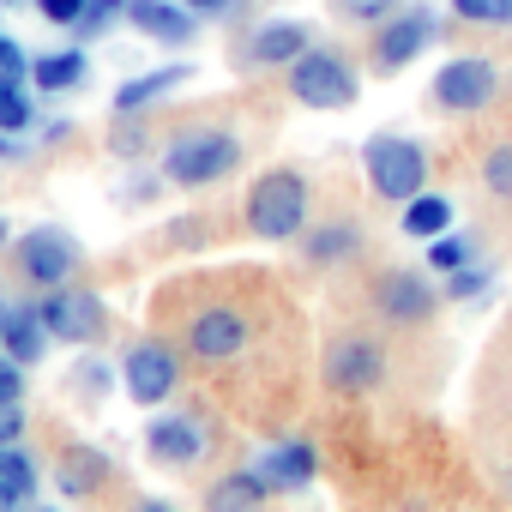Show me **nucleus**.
<instances>
[{
	"instance_id": "1",
	"label": "nucleus",
	"mask_w": 512,
	"mask_h": 512,
	"mask_svg": "<svg viewBox=\"0 0 512 512\" xmlns=\"http://www.w3.org/2000/svg\"><path fill=\"white\" fill-rule=\"evenodd\" d=\"M235 163H241V139L229 127H187L163 145V181L175 187H211L235 175Z\"/></svg>"
},
{
	"instance_id": "2",
	"label": "nucleus",
	"mask_w": 512,
	"mask_h": 512,
	"mask_svg": "<svg viewBox=\"0 0 512 512\" xmlns=\"http://www.w3.org/2000/svg\"><path fill=\"white\" fill-rule=\"evenodd\" d=\"M362 175H368V193L386 199V205H404L428 187V151L410 139V133H374L362 145Z\"/></svg>"
},
{
	"instance_id": "3",
	"label": "nucleus",
	"mask_w": 512,
	"mask_h": 512,
	"mask_svg": "<svg viewBox=\"0 0 512 512\" xmlns=\"http://www.w3.org/2000/svg\"><path fill=\"white\" fill-rule=\"evenodd\" d=\"M290 97L302 103V109H350L356 103V91H362V79H356V67H350V55L344 49H332V43H314V49H302L290 67Z\"/></svg>"
},
{
	"instance_id": "4",
	"label": "nucleus",
	"mask_w": 512,
	"mask_h": 512,
	"mask_svg": "<svg viewBox=\"0 0 512 512\" xmlns=\"http://www.w3.org/2000/svg\"><path fill=\"white\" fill-rule=\"evenodd\" d=\"M308 223V175L296 169H266L247 193V229L266 241H296Z\"/></svg>"
},
{
	"instance_id": "5",
	"label": "nucleus",
	"mask_w": 512,
	"mask_h": 512,
	"mask_svg": "<svg viewBox=\"0 0 512 512\" xmlns=\"http://www.w3.org/2000/svg\"><path fill=\"white\" fill-rule=\"evenodd\" d=\"M79 260H85L79 241H73L67 229H55V223H37V229H25V235L13 241V266H19V278L37 284V290H61V284H73Z\"/></svg>"
},
{
	"instance_id": "6",
	"label": "nucleus",
	"mask_w": 512,
	"mask_h": 512,
	"mask_svg": "<svg viewBox=\"0 0 512 512\" xmlns=\"http://www.w3.org/2000/svg\"><path fill=\"white\" fill-rule=\"evenodd\" d=\"M434 37H440L434 7H398L392 19H380V25L368 31V67H374V73H404Z\"/></svg>"
},
{
	"instance_id": "7",
	"label": "nucleus",
	"mask_w": 512,
	"mask_h": 512,
	"mask_svg": "<svg viewBox=\"0 0 512 512\" xmlns=\"http://www.w3.org/2000/svg\"><path fill=\"white\" fill-rule=\"evenodd\" d=\"M428 97H434L440 115H482V109L500 97V67H494L488 55H452V61L434 73Z\"/></svg>"
},
{
	"instance_id": "8",
	"label": "nucleus",
	"mask_w": 512,
	"mask_h": 512,
	"mask_svg": "<svg viewBox=\"0 0 512 512\" xmlns=\"http://www.w3.org/2000/svg\"><path fill=\"white\" fill-rule=\"evenodd\" d=\"M121 386L133 404H163L175 386H181V356L169 338H139L127 356H121Z\"/></svg>"
},
{
	"instance_id": "9",
	"label": "nucleus",
	"mask_w": 512,
	"mask_h": 512,
	"mask_svg": "<svg viewBox=\"0 0 512 512\" xmlns=\"http://www.w3.org/2000/svg\"><path fill=\"white\" fill-rule=\"evenodd\" d=\"M302 49H314V25H302V19H266V25L241 31L235 67L241 73H272V67H290Z\"/></svg>"
},
{
	"instance_id": "10",
	"label": "nucleus",
	"mask_w": 512,
	"mask_h": 512,
	"mask_svg": "<svg viewBox=\"0 0 512 512\" xmlns=\"http://www.w3.org/2000/svg\"><path fill=\"white\" fill-rule=\"evenodd\" d=\"M320 380H326L332 392H344V398H356V392H374V386L386 380V350H380L374 338H362V332H344V338L326 350V362H320Z\"/></svg>"
},
{
	"instance_id": "11",
	"label": "nucleus",
	"mask_w": 512,
	"mask_h": 512,
	"mask_svg": "<svg viewBox=\"0 0 512 512\" xmlns=\"http://www.w3.org/2000/svg\"><path fill=\"white\" fill-rule=\"evenodd\" d=\"M374 308H380V320H392V326H428V320L440 314V290L428 284V272L398 266V272H386V278H380Z\"/></svg>"
},
{
	"instance_id": "12",
	"label": "nucleus",
	"mask_w": 512,
	"mask_h": 512,
	"mask_svg": "<svg viewBox=\"0 0 512 512\" xmlns=\"http://www.w3.org/2000/svg\"><path fill=\"white\" fill-rule=\"evenodd\" d=\"M37 308H43V320H49V332H55L61 344H97V338L109 332V308H103L91 290H73V284L49 290Z\"/></svg>"
},
{
	"instance_id": "13",
	"label": "nucleus",
	"mask_w": 512,
	"mask_h": 512,
	"mask_svg": "<svg viewBox=\"0 0 512 512\" xmlns=\"http://www.w3.org/2000/svg\"><path fill=\"white\" fill-rule=\"evenodd\" d=\"M241 344H247V320H241V308H199V314L187 320V350H193L205 368L229 362Z\"/></svg>"
},
{
	"instance_id": "14",
	"label": "nucleus",
	"mask_w": 512,
	"mask_h": 512,
	"mask_svg": "<svg viewBox=\"0 0 512 512\" xmlns=\"http://www.w3.org/2000/svg\"><path fill=\"white\" fill-rule=\"evenodd\" d=\"M145 452L157 470H187L205 458V428L193 416H151L145 422Z\"/></svg>"
},
{
	"instance_id": "15",
	"label": "nucleus",
	"mask_w": 512,
	"mask_h": 512,
	"mask_svg": "<svg viewBox=\"0 0 512 512\" xmlns=\"http://www.w3.org/2000/svg\"><path fill=\"white\" fill-rule=\"evenodd\" d=\"M253 470V482H260L266 494H284V488H308L314 482V470H320V452L308 446V440H284V446H272V452H260L247 464Z\"/></svg>"
},
{
	"instance_id": "16",
	"label": "nucleus",
	"mask_w": 512,
	"mask_h": 512,
	"mask_svg": "<svg viewBox=\"0 0 512 512\" xmlns=\"http://www.w3.org/2000/svg\"><path fill=\"white\" fill-rule=\"evenodd\" d=\"M127 25L151 43H193L199 37V13L181 7V0H127Z\"/></svg>"
},
{
	"instance_id": "17",
	"label": "nucleus",
	"mask_w": 512,
	"mask_h": 512,
	"mask_svg": "<svg viewBox=\"0 0 512 512\" xmlns=\"http://www.w3.org/2000/svg\"><path fill=\"white\" fill-rule=\"evenodd\" d=\"M49 344H55V332H49L43 308H13L7 326H0V356H13L19 368H37L49 356Z\"/></svg>"
},
{
	"instance_id": "18",
	"label": "nucleus",
	"mask_w": 512,
	"mask_h": 512,
	"mask_svg": "<svg viewBox=\"0 0 512 512\" xmlns=\"http://www.w3.org/2000/svg\"><path fill=\"white\" fill-rule=\"evenodd\" d=\"M193 79V67L187 61H175V67H151V73H139V79H127L121 91H115V115H139V109H151V103H163L175 85H187Z\"/></svg>"
},
{
	"instance_id": "19",
	"label": "nucleus",
	"mask_w": 512,
	"mask_h": 512,
	"mask_svg": "<svg viewBox=\"0 0 512 512\" xmlns=\"http://www.w3.org/2000/svg\"><path fill=\"white\" fill-rule=\"evenodd\" d=\"M85 73H91L85 49H55V55H37V61H31V79H37V91H49V97L79 91V85H85Z\"/></svg>"
},
{
	"instance_id": "20",
	"label": "nucleus",
	"mask_w": 512,
	"mask_h": 512,
	"mask_svg": "<svg viewBox=\"0 0 512 512\" xmlns=\"http://www.w3.org/2000/svg\"><path fill=\"white\" fill-rule=\"evenodd\" d=\"M205 512H266V488L253 482V470H229L205 488Z\"/></svg>"
},
{
	"instance_id": "21",
	"label": "nucleus",
	"mask_w": 512,
	"mask_h": 512,
	"mask_svg": "<svg viewBox=\"0 0 512 512\" xmlns=\"http://www.w3.org/2000/svg\"><path fill=\"white\" fill-rule=\"evenodd\" d=\"M37 500V464L25 446H0V506H31Z\"/></svg>"
},
{
	"instance_id": "22",
	"label": "nucleus",
	"mask_w": 512,
	"mask_h": 512,
	"mask_svg": "<svg viewBox=\"0 0 512 512\" xmlns=\"http://www.w3.org/2000/svg\"><path fill=\"white\" fill-rule=\"evenodd\" d=\"M362 247V229L350 223V217H338V223H320L308 241H302V253L314 266H338V260H350V253Z\"/></svg>"
},
{
	"instance_id": "23",
	"label": "nucleus",
	"mask_w": 512,
	"mask_h": 512,
	"mask_svg": "<svg viewBox=\"0 0 512 512\" xmlns=\"http://www.w3.org/2000/svg\"><path fill=\"white\" fill-rule=\"evenodd\" d=\"M446 229H452V199H440V193H416V199H404V235L434 241V235H446Z\"/></svg>"
},
{
	"instance_id": "24",
	"label": "nucleus",
	"mask_w": 512,
	"mask_h": 512,
	"mask_svg": "<svg viewBox=\"0 0 512 512\" xmlns=\"http://www.w3.org/2000/svg\"><path fill=\"white\" fill-rule=\"evenodd\" d=\"M109 476V464H103V452H85V446H73L67 458H61V470H55V482H61V494H73V500H85L97 482Z\"/></svg>"
},
{
	"instance_id": "25",
	"label": "nucleus",
	"mask_w": 512,
	"mask_h": 512,
	"mask_svg": "<svg viewBox=\"0 0 512 512\" xmlns=\"http://www.w3.org/2000/svg\"><path fill=\"white\" fill-rule=\"evenodd\" d=\"M37 127V103L19 79H0V133H25Z\"/></svg>"
},
{
	"instance_id": "26",
	"label": "nucleus",
	"mask_w": 512,
	"mask_h": 512,
	"mask_svg": "<svg viewBox=\"0 0 512 512\" xmlns=\"http://www.w3.org/2000/svg\"><path fill=\"white\" fill-rule=\"evenodd\" d=\"M470 260H476V241H470V235H452V229H446V235L428 241V266H434V272H458V266H470Z\"/></svg>"
},
{
	"instance_id": "27",
	"label": "nucleus",
	"mask_w": 512,
	"mask_h": 512,
	"mask_svg": "<svg viewBox=\"0 0 512 512\" xmlns=\"http://www.w3.org/2000/svg\"><path fill=\"white\" fill-rule=\"evenodd\" d=\"M404 7V0H332V13L344 19V25H362V31H374L380 19H392Z\"/></svg>"
},
{
	"instance_id": "28",
	"label": "nucleus",
	"mask_w": 512,
	"mask_h": 512,
	"mask_svg": "<svg viewBox=\"0 0 512 512\" xmlns=\"http://www.w3.org/2000/svg\"><path fill=\"white\" fill-rule=\"evenodd\" d=\"M482 187L494 199H512V139H500L488 157H482Z\"/></svg>"
},
{
	"instance_id": "29",
	"label": "nucleus",
	"mask_w": 512,
	"mask_h": 512,
	"mask_svg": "<svg viewBox=\"0 0 512 512\" xmlns=\"http://www.w3.org/2000/svg\"><path fill=\"white\" fill-rule=\"evenodd\" d=\"M452 19H464V25H512V0H452Z\"/></svg>"
},
{
	"instance_id": "30",
	"label": "nucleus",
	"mask_w": 512,
	"mask_h": 512,
	"mask_svg": "<svg viewBox=\"0 0 512 512\" xmlns=\"http://www.w3.org/2000/svg\"><path fill=\"white\" fill-rule=\"evenodd\" d=\"M115 19H127V0H91V7H85V19L73 25V37H85V43H91V37H103Z\"/></svg>"
},
{
	"instance_id": "31",
	"label": "nucleus",
	"mask_w": 512,
	"mask_h": 512,
	"mask_svg": "<svg viewBox=\"0 0 512 512\" xmlns=\"http://www.w3.org/2000/svg\"><path fill=\"white\" fill-rule=\"evenodd\" d=\"M488 284H494V272H488V266H476V260H470V266H458V272H452V278H446V296H452V302H476V296H482V290H488Z\"/></svg>"
},
{
	"instance_id": "32",
	"label": "nucleus",
	"mask_w": 512,
	"mask_h": 512,
	"mask_svg": "<svg viewBox=\"0 0 512 512\" xmlns=\"http://www.w3.org/2000/svg\"><path fill=\"white\" fill-rule=\"evenodd\" d=\"M85 7H91V0H37V13H43L49 25H61V31H73V25L85 19Z\"/></svg>"
},
{
	"instance_id": "33",
	"label": "nucleus",
	"mask_w": 512,
	"mask_h": 512,
	"mask_svg": "<svg viewBox=\"0 0 512 512\" xmlns=\"http://www.w3.org/2000/svg\"><path fill=\"white\" fill-rule=\"evenodd\" d=\"M25 398V368L13 356H0V404H19Z\"/></svg>"
},
{
	"instance_id": "34",
	"label": "nucleus",
	"mask_w": 512,
	"mask_h": 512,
	"mask_svg": "<svg viewBox=\"0 0 512 512\" xmlns=\"http://www.w3.org/2000/svg\"><path fill=\"white\" fill-rule=\"evenodd\" d=\"M0 446H25V410L0 404Z\"/></svg>"
},
{
	"instance_id": "35",
	"label": "nucleus",
	"mask_w": 512,
	"mask_h": 512,
	"mask_svg": "<svg viewBox=\"0 0 512 512\" xmlns=\"http://www.w3.org/2000/svg\"><path fill=\"white\" fill-rule=\"evenodd\" d=\"M0 79H25V49L13 37H0Z\"/></svg>"
},
{
	"instance_id": "36",
	"label": "nucleus",
	"mask_w": 512,
	"mask_h": 512,
	"mask_svg": "<svg viewBox=\"0 0 512 512\" xmlns=\"http://www.w3.org/2000/svg\"><path fill=\"white\" fill-rule=\"evenodd\" d=\"M103 386H109V362H85V368H79V392H85V398H97Z\"/></svg>"
},
{
	"instance_id": "37",
	"label": "nucleus",
	"mask_w": 512,
	"mask_h": 512,
	"mask_svg": "<svg viewBox=\"0 0 512 512\" xmlns=\"http://www.w3.org/2000/svg\"><path fill=\"white\" fill-rule=\"evenodd\" d=\"M181 7H193L199 19H229V13L241 7V0H181Z\"/></svg>"
},
{
	"instance_id": "38",
	"label": "nucleus",
	"mask_w": 512,
	"mask_h": 512,
	"mask_svg": "<svg viewBox=\"0 0 512 512\" xmlns=\"http://www.w3.org/2000/svg\"><path fill=\"white\" fill-rule=\"evenodd\" d=\"M109 145H115L121 157H139V151H145V133H139V127H127V133L115 127V139H109Z\"/></svg>"
},
{
	"instance_id": "39",
	"label": "nucleus",
	"mask_w": 512,
	"mask_h": 512,
	"mask_svg": "<svg viewBox=\"0 0 512 512\" xmlns=\"http://www.w3.org/2000/svg\"><path fill=\"white\" fill-rule=\"evenodd\" d=\"M133 512H181V506H169V500H145V506H133Z\"/></svg>"
},
{
	"instance_id": "40",
	"label": "nucleus",
	"mask_w": 512,
	"mask_h": 512,
	"mask_svg": "<svg viewBox=\"0 0 512 512\" xmlns=\"http://www.w3.org/2000/svg\"><path fill=\"white\" fill-rule=\"evenodd\" d=\"M0 247H7V217H0Z\"/></svg>"
},
{
	"instance_id": "41",
	"label": "nucleus",
	"mask_w": 512,
	"mask_h": 512,
	"mask_svg": "<svg viewBox=\"0 0 512 512\" xmlns=\"http://www.w3.org/2000/svg\"><path fill=\"white\" fill-rule=\"evenodd\" d=\"M7 314H13V308H7V302H0V326H7Z\"/></svg>"
},
{
	"instance_id": "42",
	"label": "nucleus",
	"mask_w": 512,
	"mask_h": 512,
	"mask_svg": "<svg viewBox=\"0 0 512 512\" xmlns=\"http://www.w3.org/2000/svg\"><path fill=\"white\" fill-rule=\"evenodd\" d=\"M25 512H55V506H25Z\"/></svg>"
}]
</instances>
